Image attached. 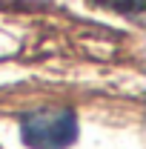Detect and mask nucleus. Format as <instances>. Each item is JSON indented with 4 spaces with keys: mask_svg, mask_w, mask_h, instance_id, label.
<instances>
[{
    "mask_svg": "<svg viewBox=\"0 0 146 149\" xmlns=\"http://www.w3.org/2000/svg\"><path fill=\"white\" fill-rule=\"evenodd\" d=\"M20 138L29 149H66L77 138L72 109H35L20 115Z\"/></svg>",
    "mask_w": 146,
    "mask_h": 149,
    "instance_id": "nucleus-1",
    "label": "nucleus"
},
{
    "mask_svg": "<svg viewBox=\"0 0 146 149\" xmlns=\"http://www.w3.org/2000/svg\"><path fill=\"white\" fill-rule=\"evenodd\" d=\"M89 3L112 9L117 15H129V17H140V12H143V0H89Z\"/></svg>",
    "mask_w": 146,
    "mask_h": 149,
    "instance_id": "nucleus-2",
    "label": "nucleus"
}]
</instances>
